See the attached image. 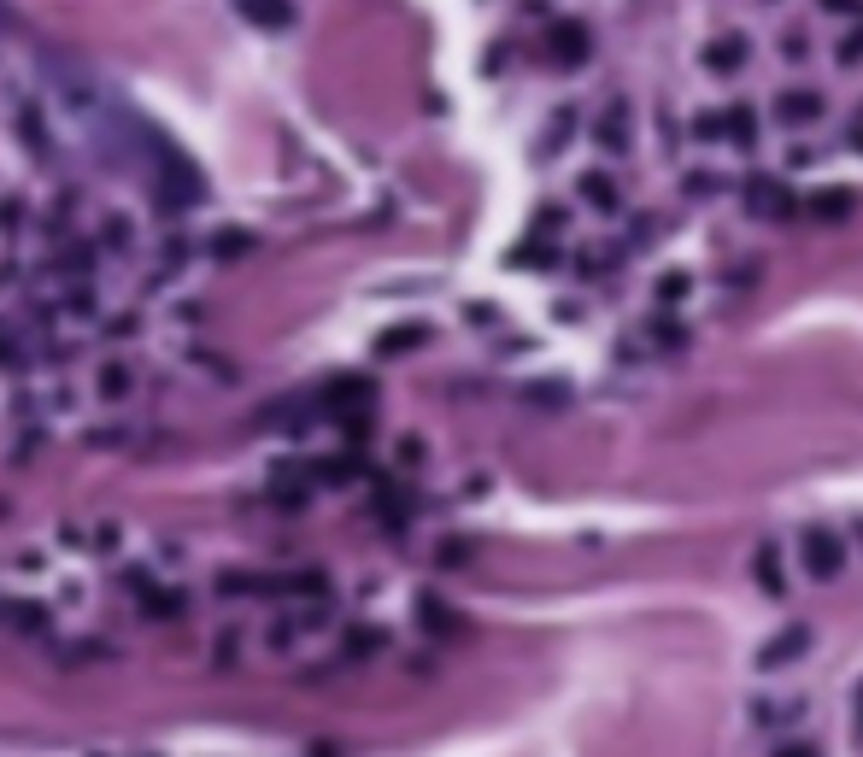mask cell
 Wrapping results in <instances>:
<instances>
[{"instance_id": "obj_1", "label": "cell", "mask_w": 863, "mask_h": 757, "mask_svg": "<svg viewBox=\"0 0 863 757\" xmlns=\"http://www.w3.org/2000/svg\"><path fill=\"white\" fill-rule=\"evenodd\" d=\"M546 53H552L558 71H576V65H588L593 42H588V30H582L576 18H558V24L546 30Z\"/></svg>"}, {"instance_id": "obj_2", "label": "cell", "mask_w": 863, "mask_h": 757, "mask_svg": "<svg viewBox=\"0 0 863 757\" xmlns=\"http://www.w3.org/2000/svg\"><path fill=\"white\" fill-rule=\"evenodd\" d=\"M740 194H746L752 218H787V212H793V194H787V182H781V177H770V171H752Z\"/></svg>"}, {"instance_id": "obj_3", "label": "cell", "mask_w": 863, "mask_h": 757, "mask_svg": "<svg viewBox=\"0 0 863 757\" xmlns=\"http://www.w3.org/2000/svg\"><path fill=\"white\" fill-rule=\"evenodd\" d=\"M840 564H846V540L834 535V529H805V570L817 581H834Z\"/></svg>"}, {"instance_id": "obj_4", "label": "cell", "mask_w": 863, "mask_h": 757, "mask_svg": "<svg viewBox=\"0 0 863 757\" xmlns=\"http://www.w3.org/2000/svg\"><path fill=\"white\" fill-rule=\"evenodd\" d=\"M822 112H828V106H822V94H817V89H781V94H775V118H781L787 130H805V124H817Z\"/></svg>"}, {"instance_id": "obj_5", "label": "cell", "mask_w": 863, "mask_h": 757, "mask_svg": "<svg viewBox=\"0 0 863 757\" xmlns=\"http://www.w3.org/2000/svg\"><path fill=\"white\" fill-rule=\"evenodd\" d=\"M699 59H705V71H717V77H728V71H740V65L752 59V42L728 30V36H711V42H705V53H699Z\"/></svg>"}, {"instance_id": "obj_6", "label": "cell", "mask_w": 863, "mask_h": 757, "mask_svg": "<svg viewBox=\"0 0 863 757\" xmlns=\"http://www.w3.org/2000/svg\"><path fill=\"white\" fill-rule=\"evenodd\" d=\"M805 646H811V628H805V623H793L787 634H775L770 646L758 652V664H764V669H775V664H793V658H799Z\"/></svg>"}, {"instance_id": "obj_7", "label": "cell", "mask_w": 863, "mask_h": 757, "mask_svg": "<svg viewBox=\"0 0 863 757\" xmlns=\"http://www.w3.org/2000/svg\"><path fill=\"white\" fill-rule=\"evenodd\" d=\"M752 570H758V587H764V593H775V599L787 593V576H781V546H775V540H764V546H758Z\"/></svg>"}, {"instance_id": "obj_8", "label": "cell", "mask_w": 863, "mask_h": 757, "mask_svg": "<svg viewBox=\"0 0 863 757\" xmlns=\"http://www.w3.org/2000/svg\"><path fill=\"white\" fill-rule=\"evenodd\" d=\"M811 212H817L822 223L852 218V188H822V194H811Z\"/></svg>"}, {"instance_id": "obj_9", "label": "cell", "mask_w": 863, "mask_h": 757, "mask_svg": "<svg viewBox=\"0 0 863 757\" xmlns=\"http://www.w3.org/2000/svg\"><path fill=\"white\" fill-rule=\"evenodd\" d=\"M235 6H241V12H247L253 24H271V30L294 18V0H235Z\"/></svg>"}, {"instance_id": "obj_10", "label": "cell", "mask_w": 863, "mask_h": 757, "mask_svg": "<svg viewBox=\"0 0 863 757\" xmlns=\"http://www.w3.org/2000/svg\"><path fill=\"white\" fill-rule=\"evenodd\" d=\"M582 200H593L599 212H617V182L605 177V171H588V177H582Z\"/></svg>"}, {"instance_id": "obj_11", "label": "cell", "mask_w": 863, "mask_h": 757, "mask_svg": "<svg viewBox=\"0 0 863 757\" xmlns=\"http://www.w3.org/2000/svg\"><path fill=\"white\" fill-rule=\"evenodd\" d=\"M723 130L734 135V141H752V135H758V130H752V112H746V106H734V112H728Z\"/></svg>"}, {"instance_id": "obj_12", "label": "cell", "mask_w": 863, "mask_h": 757, "mask_svg": "<svg viewBox=\"0 0 863 757\" xmlns=\"http://www.w3.org/2000/svg\"><path fill=\"white\" fill-rule=\"evenodd\" d=\"M0 623H18V628H42V611H30V605H0Z\"/></svg>"}, {"instance_id": "obj_13", "label": "cell", "mask_w": 863, "mask_h": 757, "mask_svg": "<svg viewBox=\"0 0 863 757\" xmlns=\"http://www.w3.org/2000/svg\"><path fill=\"white\" fill-rule=\"evenodd\" d=\"M682 294H687V276H682V270H670V276L658 282V300H664V306H676Z\"/></svg>"}, {"instance_id": "obj_14", "label": "cell", "mask_w": 863, "mask_h": 757, "mask_svg": "<svg viewBox=\"0 0 863 757\" xmlns=\"http://www.w3.org/2000/svg\"><path fill=\"white\" fill-rule=\"evenodd\" d=\"M599 141H605V147H623V106H611V118L599 124Z\"/></svg>"}, {"instance_id": "obj_15", "label": "cell", "mask_w": 863, "mask_h": 757, "mask_svg": "<svg viewBox=\"0 0 863 757\" xmlns=\"http://www.w3.org/2000/svg\"><path fill=\"white\" fill-rule=\"evenodd\" d=\"M858 59H863V24L846 36V42H840V65H858Z\"/></svg>"}, {"instance_id": "obj_16", "label": "cell", "mask_w": 863, "mask_h": 757, "mask_svg": "<svg viewBox=\"0 0 863 757\" xmlns=\"http://www.w3.org/2000/svg\"><path fill=\"white\" fill-rule=\"evenodd\" d=\"M411 341H423V329H394V335L382 341V353H400V347H411Z\"/></svg>"}, {"instance_id": "obj_17", "label": "cell", "mask_w": 863, "mask_h": 757, "mask_svg": "<svg viewBox=\"0 0 863 757\" xmlns=\"http://www.w3.org/2000/svg\"><path fill=\"white\" fill-rule=\"evenodd\" d=\"M775 757H817V746H811V740H781Z\"/></svg>"}, {"instance_id": "obj_18", "label": "cell", "mask_w": 863, "mask_h": 757, "mask_svg": "<svg viewBox=\"0 0 863 757\" xmlns=\"http://www.w3.org/2000/svg\"><path fill=\"white\" fill-rule=\"evenodd\" d=\"M822 12H858V0H817Z\"/></svg>"}, {"instance_id": "obj_19", "label": "cell", "mask_w": 863, "mask_h": 757, "mask_svg": "<svg viewBox=\"0 0 863 757\" xmlns=\"http://www.w3.org/2000/svg\"><path fill=\"white\" fill-rule=\"evenodd\" d=\"M852 147H858V153H863V112H858V118H852Z\"/></svg>"}, {"instance_id": "obj_20", "label": "cell", "mask_w": 863, "mask_h": 757, "mask_svg": "<svg viewBox=\"0 0 863 757\" xmlns=\"http://www.w3.org/2000/svg\"><path fill=\"white\" fill-rule=\"evenodd\" d=\"M858 740H863V687H858Z\"/></svg>"}]
</instances>
